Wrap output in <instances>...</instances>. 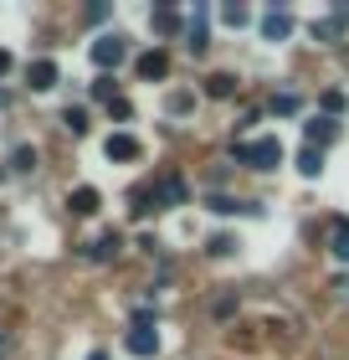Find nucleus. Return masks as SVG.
Masks as SVG:
<instances>
[{
    "mask_svg": "<svg viewBox=\"0 0 349 360\" xmlns=\"http://www.w3.org/2000/svg\"><path fill=\"white\" fill-rule=\"evenodd\" d=\"M237 160L242 165H252V170H277L282 165V139H252V144H237Z\"/></svg>",
    "mask_w": 349,
    "mask_h": 360,
    "instance_id": "1",
    "label": "nucleus"
},
{
    "mask_svg": "<svg viewBox=\"0 0 349 360\" xmlns=\"http://www.w3.org/2000/svg\"><path fill=\"white\" fill-rule=\"evenodd\" d=\"M124 57H129V41L119 37V31H103V37L93 41V62H98L103 72H108V68H119Z\"/></svg>",
    "mask_w": 349,
    "mask_h": 360,
    "instance_id": "2",
    "label": "nucleus"
},
{
    "mask_svg": "<svg viewBox=\"0 0 349 360\" xmlns=\"http://www.w3.org/2000/svg\"><path fill=\"white\" fill-rule=\"evenodd\" d=\"M124 350H129V355H139V360L159 355V330H154V324H134V330L124 335Z\"/></svg>",
    "mask_w": 349,
    "mask_h": 360,
    "instance_id": "3",
    "label": "nucleus"
},
{
    "mask_svg": "<svg viewBox=\"0 0 349 360\" xmlns=\"http://www.w3.org/2000/svg\"><path fill=\"white\" fill-rule=\"evenodd\" d=\"M154 206H185V175H180V170L159 175V186H154Z\"/></svg>",
    "mask_w": 349,
    "mask_h": 360,
    "instance_id": "4",
    "label": "nucleus"
},
{
    "mask_svg": "<svg viewBox=\"0 0 349 360\" xmlns=\"http://www.w3.org/2000/svg\"><path fill=\"white\" fill-rule=\"evenodd\" d=\"M26 77H31V88H37V93H46V88H57V62L52 57H37V62H31V68H26Z\"/></svg>",
    "mask_w": 349,
    "mask_h": 360,
    "instance_id": "5",
    "label": "nucleus"
},
{
    "mask_svg": "<svg viewBox=\"0 0 349 360\" xmlns=\"http://www.w3.org/2000/svg\"><path fill=\"white\" fill-rule=\"evenodd\" d=\"M303 134H308V150H324L329 139H339V124L319 113V119H308V124H303Z\"/></svg>",
    "mask_w": 349,
    "mask_h": 360,
    "instance_id": "6",
    "label": "nucleus"
},
{
    "mask_svg": "<svg viewBox=\"0 0 349 360\" xmlns=\"http://www.w3.org/2000/svg\"><path fill=\"white\" fill-rule=\"evenodd\" d=\"M119 248H124V237H119V232L108 226V232H98V237H93L88 257H93V263H108V257H119Z\"/></svg>",
    "mask_w": 349,
    "mask_h": 360,
    "instance_id": "7",
    "label": "nucleus"
},
{
    "mask_svg": "<svg viewBox=\"0 0 349 360\" xmlns=\"http://www.w3.org/2000/svg\"><path fill=\"white\" fill-rule=\"evenodd\" d=\"M134 72L144 77V83H154V77H164V72H170V57H164L159 46H154V52H144V57L134 62Z\"/></svg>",
    "mask_w": 349,
    "mask_h": 360,
    "instance_id": "8",
    "label": "nucleus"
},
{
    "mask_svg": "<svg viewBox=\"0 0 349 360\" xmlns=\"http://www.w3.org/2000/svg\"><path fill=\"white\" fill-rule=\"evenodd\" d=\"M103 155L108 160H139V139L134 134H108L103 139Z\"/></svg>",
    "mask_w": 349,
    "mask_h": 360,
    "instance_id": "9",
    "label": "nucleus"
},
{
    "mask_svg": "<svg viewBox=\"0 0 349 360\" xmlns=\"http://www.w3.org/2000/svg\"><path fill=\"white\" fill-rule=\"evenodd\" d=\"M288 31H293V15L288 11H268V15H262V37H268V41H282V37H288Z\"/></svg>",
    "mask_w": 349,
    "mask_h": 360,
    "instance_id": "10",
    "label": "nucleus"
},
{
    "mask_svg": "<svg viewBox=\"0 0 349 360\" xmlns=\"http://www.w3.org/2000/svg\"><path fill=\"white\" fill-rule=\"evenodd\" d=\"M67 206L77 211V217H93V211H98V206H103V195H98L93 186H77V191L67 195Z\"/></svg>",
    "mask_w": 349,
    "mask_h": 360,
    "instance_id": "11",
    "label": "nucleus"
},
{
    "mask_svg": "<svg viewBox=\"0 0 349 360\" xmlns=\"http://www.w3.org/2000/svg\"><path fill=\"white\" fill-rule=\"evenodd\" d=\"M329 252H334L339 263H349V217H339L334 226H329Z\"/></svg>",
    "mask_w": 349,
    "mask_h": 360,
    "instance_id": "12",
    "label": "nucleus"
},
{
    "mask_svg": "<svg viewBox=\"0 0 349 360\" xmlns=\"http://www.w3.org/2000/svg\"><path fill=\"white\" fill-rule=\"evenodd\" d=\"M185 46L190 52H206V6H195V15H190V26H185Z\"/></svg>",
    "mask_w": 349,
    "mask_h": 360,
    "instance_id": "13",
    "label": "nucleus"
},
{
    "mask_svg": "<svg viewBox=\"0 0 349 360\" xmlns=\"http://www.w3.org/2000/svg\"><path fill=\"white\" fill-rule=\"evenodd\" d=\"M149 21H154V31H159V37H175V31H180V15H175V6H159L154 15H149Z\"/></svg>",
    "mask_w": 349,
    "mask_h": 360,
    "instance_id": "14",
    "label": "nucleus"
},
{
    "mask_svg": "<svg viewBox=\"0 0 349 360\" xmlns=\"http://www.w3.org/2000/svg\"><path fill=\"white\" fill-rule=\"evenodd\" d=\"M206 93L211 98H231V93H237V77H231V72H211L206 77Z\"/></svg>",
    "mask_w": 349,
    "mask_h": 360,
    "instance_id": "15",
    "label": "nucleus"
},
{
    "mask_svg": "<svg viewBox=\"0 0 349 360\" xmlns=\"http://www.w3.org/2000/svg\"><path fill=\"white\" fill-rule=\"evenodd\" d=\"M298 170H303L308 180H319V170H324V155H319V150H303V155H298Z\"/></svg>",
    "mask_w": 349,
    "mask_h": 360,
    "instance_id": "16",
    "label": "nucleus"
},
{
    "mask_svg": "<svg viewBox=\"0 0 349 360\" xmlns=\"http://www.w3.org/2000/svg\"><path fill=\"white\" fill-rule=\"evenodd\" d=\"M62 124H67L72 134H88V108H62Z\"/></svg>",
    "mask_w": 349,
    "mask_h": 360,
    "instance_id": "17",
    "label": "nucleus"
},
{
    "mask_svg": "<svg viewBox=\"0 0 349 360\" xmlns=\"http://www.w3.org/2000/svg\"><path fill=\"white\" fill-rule=\"evenodd\" d=\"M221 21H226V26H246V21H252V11L231 0V6H221Z\"/></svg>",
    "mask_w": 349,
    "mask_h": 360,
    "instance_id": "18",
    "label": "nucleus"
},
{
    "mask_svg": "<svg viewBox=\"0 0 349 360\" xmlns=\"http://www.w3.org/2000/svg\"><path fill=\"white\" fill-rule=\"evenodd\" d=\"M11 170H37V150H31V144H21V150L11 155Z\"/></svg>",
    "mask_w": 349,
    "mask_h": 360,
    "instance_id": "19",
    "label": "nucleus"
},
{
    "mask_svg": "<svg viewBox=\"0 0 349 360\" xmlns=\"http://www.w3.org/2000/svg\"><path fill=\"white\" fill-rule=\"evenodd\" d=\"M319 103H324V119H334V113H344V93H339V88H329Z\"/></svg>",
    "mask_w": 349,
    "mask_h": 360,
    "instance_id": "20",
    "label": "nucleus"
},
{
    "mask_svg": "<svg viewBox=\"0 0 349 360\" xmlns=\"http://www.w3.org/2000/svg\"><path fill=\"white\" fill-rule=\"evenodd\" d=\"M93 98H98V103H113V98H119V93H113V77H108V72L93 83Z\"/></svg>",
    "mask_w": 349,
    "mask_h": 360,
    "instance_id": "21",
    "label": "nucleus"
},
{
    "mask_svg": "<svg viewBox=\"0 0 349 360\" xmlns=\"http://www.w3.org/2000/svg\"><path fill=\"white\" fill-rule=\"evenodd\" d=\"M206 252H211V257H226V252H237V242H231V237H211Z\"/></svg>",
    "mask_w": 349,
    "mask_h": 360,
    "instance_id": "22",
    "label": "nucleus"
},
{
    "mask_svg": "<svg viewBox=\"0 0 349 360\" xmlns=\"http://www.w3.org/2000/svg\"><path fill=\"white\" fill-rule=\"evenodd\" d=\"M272 113H298V98L293 93H277L272 98Z\"/></svg>",
    "mask_w": 349,
    "mask_h": 360,
    "instance_id": "23",
    "label": "nucleus"
},
{
    "mask_svg": "<svg viewBox=\"0 0 349 360\" xmlns=\"http://www.w3.org/2000/svg\"><path fill=\"white\" fill-rule=\"evenodd\" d=\"M313 37H324V41H334V37H339V21H313Z\"/></svg>",
    "mask_w": 349,
    "mask_h": 360,
    "instance_id": "24",
    "label": "nucleus"
},
{
    "mask_svg": "<svg viewBox=\"0 0 349 360\" xmlns=\"http://www.w3.org/2000/svg\"><path fill=\"white\" fill-rule=\"evenodd\" d=\"M211 211H221V217H231V211H242L231 195H211Z\"/></svg>",
    "mask_w": 349,
    "mask_h": 360,
    "instance_id": "25",
    "label": "nucleus"
},
{
    "mask_svg": "<svg viewBox=\"0 0 349 360\" xmlns=\"http://www.w3.org/2000/svg\"><path fill=\"white\" fill-rule=\"evenodd\" d=\"M108 113H113V119H134V108H129V98H113V103H108Z\"/></svg>",
    "mask_w": 349,
    "mask_h": 360,
    "instance_id": "26",
    "label": "nucleus"
},
{
    "mask_svg": "<svg viewBox=\"0 0 349 360\" xmlns=\"http://www.w3.org/2000/svg\"><path fill=\"white\" fill-rule=\"evenodd\" d=\"M6 72H11V52L0 46V77H6Z\"/></svg>",
    "mask_w": 349,
    "mask_h": 360,
    "instance_id": "27",
    "label": "nucleus"
},
{
    "mask_svg": "<svg viewBox=\"0 0 349 360\" xmlns=\"http://www.w3.org/2000/svg\"><path fill=\"white\" fill-rule=\"evenodd\" d=\"M6 103H11V93H6V88H0V108H6Z\"/></svg>",
    "mask_w": 349,
    "mask_h": 360,
    "instance_id": "28",
    "label": "nucleus"
},
{
    "mask_svg": "<svg viewBox=\"0 0 349 360\" xmlns=\"http://www.w3.org/2000/svg\"><path fill=\"white\" fill-rule=\"evenodd\" d=\"M88 360H108V355H103V350H93V355H88Z\"/></svg>",
    "mask_w": 349,
    "mask_h": 360,
    "instance_id": "29",
    "label": "nucleus"
}]
</instances>
